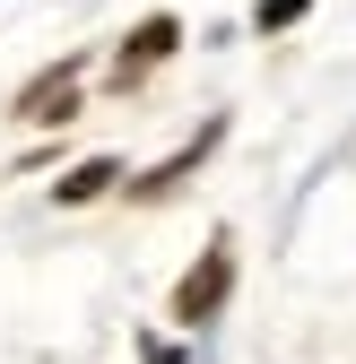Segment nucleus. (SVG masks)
<instances>
[{
    "mask_svg": "<svg viewBox=\"0 0 356 364\" xmlns=\"http://www.w3.org/2000/svg\"><path fill=\"white\" fill-rule=\"evenodd\" d=\"M226 295H235V235L217 225V235L200 243V260L174 278V304H165V321L174 330H209L217 312H226Z\"/></svg>",
    "mask_w": 356,
    "mask_h": 364,
    "instance_id": "nucleus-1",
    "label": "nucleus"
},
{
    "mask_svg": "<svg viewBox=\"0 0 356 364\" xmlns=\"http://www.w3.org/2000/svg\"><path fill=\"white\" fill-rule=\"evenodd\" d=\"M174 53H183V18H174V9H148L140 26L122 35V53L105 61V87H113V96H130V87H148Z\"/></svg>",
    "mask_w": 356,
    "mask_h": 364,
    "instance_id": "nucleus-2",
    "label": "nucleus"
},
{
    "mask_svg": "<svg viewBox=\"0 0 356 364\" xmlns=\"http://www.w3.org/2000/svg\"><path fill=\"white\" fill-rule=\"evenodd\" d=\"M78 96H87V61H53V70H35L18 96H9V122L61 130V122H78Z\"/></svg>",
    "mask_w": 356,
    "mask_h": 364,
    "instance_id": "nucleus-3",
    "label": "nucleus"
},
{
    "mask_svg": "<svg viewBox=\"0 0 356 364\" xmlns=\"http://www.w3.org/2000/svg\"><path fill=\"white\" fill-rule=\"evenodd\" d=\"M140 364H183V347L174 338H140Z\"/></svg>",
    "mask_w": 356,
    "mask_h": 364,
    "instance_id": "nucleus-7",
    "label": "nucleus"
},
{
    "mask_svg": "<svg viewBox=\"0 0 356 364\" xmlns=\"http://www.w3.org/2000/svg\"><path fill=\"white\" fill-rule=\"evenodd\" d=\"M304 18H313V0H261V9H252V35H287Z\"/></svg>",
    "mask_w": 356,
    "mask_h": 364,
    "instance_id": "nucleus-6",
    "label": "nucleus"
},
{
    "mask_svg": "<svg viewBox=\"0 0 356 364\" xmlns=\"http://www.w3.org/2000/svg\"><path fill=\"white\" fill-rule=\"evenodd\" d=\"M122 182H130V165L105 148V156H78L61 182H53V208H96V200H113L122 191Z\"/></svg>",
    "mask_w": 356,
    "mask_h": 364,
    "instance_id": "nucleus-5",
    "label": "nucleus"
},
{
    "mask_svg": "<svg viewBox=\"0 0 356 364\" xmlns=\"http://www.w3.org/2000/svg\"><path fill=\"white\" fill-rule=\"evenodd\" d=\"M217 139H226V122H200V130H192V139H183V148H174L165 165H148V173H130V182H122V191H130V200H140V208H148V200H174V191H183V182H192V173L209 165V148H217Z\"/></svg>",
    "mask_w": 356,
    "mask_h": 364,
    "instance_id": "nucleus-4",
    "label": "nucleus"
}]
</instances>
